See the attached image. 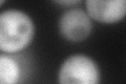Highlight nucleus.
Segmentation results:
<instances>
[{
  "label": "nucleus",
  "instance_id": "7ed1b4c3",
  "mask_svg": "<svg viewBox=\"0 0 126 84\" xmlns=\"http://www.w3.org/2000/svg\"><path fill=\"white\" fill-rule=\"evenodd\" d=\"M58 27L59 33L66 41L81 42L92 34V18L82 10L70 9L62 14Z\"/></svg>",
  "mask_w": 126,
  "mask_h": 84
},
{
  "label": "nucleus",
  "instance_id": "f257e3e1",
  "mask_svg": "<svg viewBox=\"0 0 126 84\" xmlns=\"http://www.w3.org/2000/svg\"><path fill=\"white\" fill-rule=\"evenodd\" d=\"M35 24L26 13L6 10L0 14V50L5 54H17L25 50L34 39Z\"/></svg>",
  "mask_w": 126,
  "mask_h": 84
},
{
  "label": "nucleus",
  "instance_id": "0eeeda50",
  "mask_svg": "<svg viewBox=\"0 0 126 84\" xmlns=\"http://www.w3.org/2000/svg\"><path fill=\"white\" fill-rule=\"evenodd\" d=\"M4 2H5V0H0V4H1V5L4 4Z\"/></svg>",
  "mask_w": 126,
  "mask_h": 84
},
{
  "label": "nucleus",
  "instance_id": "f03ea898",
  "mask_svg": "<svg viewBox=\"0 0 126 84\" xmlns=\"http://www.w3.org/2000/svg\"><path fill=\"white\" fill-rule=\"evenodd\" d=\"M58 82L62 84H98L100 69L96 61L86 55H72L61 64Z\"/></svg>",
  "mask_w": 126,
  "mask_h": 84
},
{
  "label": "nucleus",
  "instance_id": "39448f33",
  "mask_svg": "<svg viewBox=\"0 0 126 84\" xmlns=\"http://www.w3.org/2000/svg\"><path fill=\"white\" fill-rule=\"evenodd\" d=\"M21 69L19 63L11 54L2 53L0 56V83L15 84L20 81Z\"/></svg>",
  "mask_w": 126,
  "mask_h": 84
},
{
  "label": "nucleus",
  "instance_id": "20e7f679",
  "mask_svg": "<svg viewBox=\"0 0 126 84\" xmlns=\"http://www.w3.org/2000/svg\"><path fill=\"white\" fill-rule=\"evenodd\" d=\"M85 9L94 21L113 24L126 17V0H85Z\"/></svg>",
  "mask_w": 126,
  "mask_h": 84
},
{
  "label": "nucleus",
  "instance_id": "423d86ee",
  "mask_svg": "<svg viewBox=\"0 0 126 84\" xmlns=\"http://www.w3.org/2000/svg\"><path fill=\"white\" fill-rule=\"evenodd\" d=\"M53 1L61 6H72L79 3L81 0H53Z\"/></svg>",
  "mask_w": 126,
  "mask_h": 84
}]
</instances>
